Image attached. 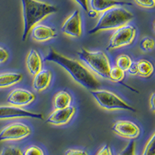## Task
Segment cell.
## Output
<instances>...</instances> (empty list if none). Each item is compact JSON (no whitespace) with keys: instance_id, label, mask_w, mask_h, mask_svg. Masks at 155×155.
Masks as SVG:
<instances>
[{"instance_id":"1","label":"cell","mask_w":155,"mask_h":155,"mask_svg":"<svg viewBox=\"0 0 155 155\" xmlns=\"http://www.w3.org/2000/svg\"><path fill=\"white\" fill-rule=\"evenodd\" d=\"M44 61L60 65L70 74L74 81L85 88L92 91L99 89L100 87L99 80L81 62L58 53L53 48L49 50L48 54L44 57Z\"/></svg>"},{"instance_id":"2","label":"cell","mask_w":155,"mask_h":155,"mask_svg":"<svg viewBox=\"0 0 155 155\" xmlns=\"http://www.w3.org/2000/svg\"><path fill=\"white\" fill-rule=\"evenodd\" d=\"M23 16L22 41H26L31 29L44 18L58 12L55 5L38 0H21Z\"/></svg>"},{"instance_id":"3","label":"cell","mask_w":155,"mask_h":155,"mask_svg":"<svg viewBox=\"0 0 155 155\" xmlns=\"http://www.w3.org/2000/svg\"><path fill=\"white\" fill-rule=\"evenodd\" d=\"M134 18L132 12L122 6H114L102 12L95 27L88 31L89 34H95L103 30L117 29L127 24Z\"/></svg>"},{"instance_id":"4","label":"cell","mask_w":155,"mask_h":155,"mask_svg":"<svg viewBox=\"0 0 155 155\" xmlns=\"http://www.w3.org/2000/svg\"><path fill=\"white\" fill-rule=\"evenodd\" d=\"M77 54L80 60L93 72L105 79H109V74L111 64L107 55L103 51H90L81 48V51H78Z\"/></svg>"},{"instance_id":"5","label":"cell","mask_w":155,"mask_h":155,"mask_svg":"<svg viewBox=\"0 0 155 155\" xmlns=\"http://www.w3.org/2000/svg\"><path fill=\"white\" fill-rule=\"evenodd\" d=\"M95 100L98 102L100 107L107 110L115 109H124L129 111L136 112V109L133 106L127 104L125 101L116 95L113 92L103 89H96L90 91Z\"/></svg>"},{"instance_id":"6","label":"cell","mask_w":155,"mask_h":155,"mask_svg":"<svg viewBox=\"0 0 155 155\" xmlns=\"http://www.w3.org/2000/svg\"><path fill=\"white\" fill-rule=\"evenodd\" d=\"M137 35V29L130 24H125L114 31L109 40L106 47L107 51L117 49L130 45Z\"/></svg>"},{"instance_id":"7","label":"cell","mask_w":155,"mask_h":155,"mask_svg":"<svg viewBox=\"0 0 155 155\" xmlns=\"http://www.w3.org/2000/svg\"><path fill=\"white\" fill-rule=\"evenodd\" d=\"M31 134L30 127L23 123H13L0 131V142L20 140Z\"/></svg>"},{"instance_id":"8","label":"cell","mask_w":155,"mask_h":155,"mask_svg":"<svg viewBox=\"0 0 155 155\" xmlns=\"http://www.w3.org/2000/svg\"><path fill=\"white\" fill-rule=\"evenodd\" d=\"M15 118H33L44 120L42 113L27 111L14 106H0V120Z\"/></svg>"},{"instance_id":"9","label":"cell","mask_w":155,"mask_h":155,"mask_svg":"<svg viewBox=\"0 0 155 155\" xmlns=\"http://www.w3.org/2000/svg\"><path fill=\"white\" fill-rule=\"evenodd\" d=\"M112 130L119 137L129 140L137 138L140 134L139 126L129 120H117L113 124Z\"/></svg>"},{"instance_id":"10","label":"cell","mask_w":155,"mask_h":155,"mask_svg":"<svg viewBox=\"0 0 155 155\" xmlns=\"http://www.w3.org/2000/svg\"><path fill=\"white\" fill-rule=\"evenodd\" d=\"M36 99V95L30 91L24 88H17L13 89L8 95L6 102L11 106L23 107L30 105Z\"/></svg>"},{"instance_id":"11","label":"cell","mask_w":155,"mask_h":155,"mask_svg":"<svg viewBox=\"0 0 155 155\" xmlns=\"http://www.w3.org/2000/svg\"><path fill=\"white\" fill-rule=\"evenodd\" d=\"M63 34L69 37H81L82 29H81V19L79 10H75L72 14L66 19L61 27Z\"/></svg>"},{"instance_id":"12","label":"cell","mask_w":155,"mask_h":155,"mask_svg":"<svg viewBox=\"0 0 155 155\" xmlns=\"http://www.w3.org/2000/svg\"><path fill=\"white\" fill-rule=\"evenodd\" d=\"M76 109L74 106H68L64 109H54L48 116L46 123L54 126H62L68 124L74 115L75 114Z\"/></svg>"},{"instance_id":"13","label":"cell","mask_w":155,"mask_h":155,"mask_svg":"<svg viewBox=\"0 0 155 155\" xmlns=\"http://www.w3.org/2000/svg\"><path fill=\"white\" fill-rule=\"evenodd\" d=\"M30 34L33 40L38 42H44L51 39L57 37L56 30L51 27L44 24L35 25L30 30Z\"/></svg>"},{"instance_id":"14","label":"cell","mask_w":155,"mask_h":155,"mask_svg":"<svg viewBox=\"0 0 155 155\" xmlns=\"http://www.w3.org/2000/svg\"><path fill=\"white\" fill-rule=\"evenodd\" d=\"M51 81V73L48 69H41L34 75L32 86L37 92H42L50 85Z\"/></svg>"},{"instance_id":"15","label":"cell","mask_w":155,"mask_h":155,"mask_svg":"<svg viewBox=\"0 0 155 155\" xmlns=\"http://www.w3.org/2000/svg\"><path fill=\"white\" fill-rule=\"evenodd\" d=\"M26 66L29 72L33 75H35L42 69V58L36 50H30L28 52L26 58Z\"/></svg>"},{"instance_id":"16","label":"cell","mask_w":155,"mask_h":155,"mask_svg":"<svg viewBox=\"0 0 155 155\" xmlns=\"http://www.w3.org/2000/svg\"><path fill=\"white\" fill-rule=\"evenodd\" d=\"M90 5L92 9L97 12H104L109 8L123 5H132V3L118 0H90Z\"/></svg>"},{"instance_id":"17","label":"cell","mask_w":155,"mask_h":155,"mask_svg":"<svg viewBox=\"0 0 155 155\" xmlns=\"http://www.w3.org/2000/svg\"><path fill=\"white\" fill-rule=\"evenodd\" d=\"M72 98L66 91H59L53 98V106L54 109H64L71 104Z\"/></svg>"},{"instance_id":"18","label":"cell","mask_w":155,"mask_h":155,"mask_svg":"<svg viewBox=\"0 0 155 155\" xmlns=\"http://www.w3.org/2000/svg\"><path fill=\"white\" fill-rule=\"evenodd\" d=\"M23 79V74L16 72H5L0 74V88H8L16 85Z\"/></svg>"},{"instance_id":"19","label":"cell","mask_w":155,"mask_h":155,"mask_svg":"<svg viewBox=\"0 0 155 155\" xmlns=\"http://www.w3.org/2000/svg\"><path fill=\"white\" fill-rule=\"evenodd\" d=\"M136 64L138 75L143 78H148L152 75L153 72V66L151 62L145 59H140L136 62Z\"/></svg>"},{"instance_id":"20","label":"cell","mask_w":155,"mask_h":155,"mask_svg":"<svg viewBox=\"0 0 155 155\" xmlns=\"http://www.w3.org/2000/svg\"><path fill=\"white\" fill-rule=\"evenodd\" d=\"M115 63H116V66L124 71H127L129 68L130 67L131 64L133 63L132 59L130 56L127 54H120L119 55L115 60Z\"/></svg>"},{"instance_id":"21","label":"cell","mask_w":155,"mask_h":155,"mask_svg":"<svg viewBox=\"0 0 155 155\" xmlns=\"http://www.w3.org/2000/svg\"><path fill=\"white\" fill-rule=\"evenodd\" d=\"M109 79L116 82H120L125 77V72L116 66L111 67L109 74Z\"/></svg>"},{"instance_id":"22","label":"cell","mask_w":155,"mask_h":155,"mask_svg":"<svg viewBox=\"0 0 155 155\" xmlns=\"http://www.w3.org/2000/svg\"><path fill=\"white\" fill-rule=\"evenodd\" d=\"M154 140H155V134H153L151 135V137L149 138L147 142L142 155H155Z\"/></svg>"},{"instance_id":"23","label":"cell","mask_w":155,"mask_h":155,"mask_svg":"<svg viewBox=\"0 0 155 155\" xmlns=\"http://www.w3.org/2000/svg\"><path fill=\"white\" fill-rule=\"evenodd\" d=\"M140 48L142 51H150L153 49L154 48V41L153 39L150 38V37H145L141 41L140 44Z\"/></svg>"},{"instance_id":"24","label":"cell","mask_w":155,"mask_h":155,"mask_svg":"<svg viewBox=\"0 0 155 155\" xmlns=\"http://www.w3.org/2000/svg\"><path fill=\"white\" fill-rule=\"evenodd\" d=\"M0 155H23V152L16 147L8 146L2 149Z\"/></svg>"},{"instance_id":"25","label":"cell","mask_w":155,"mask_h":155,"mask_svg":"<svg viewBox=\"0 0 155 155\" xmlns=\"http://www.w3.org/2000/svg\"><path fill=\"white\" fill-rule=\"evenodd\" d=\"M135 141L132 140L127 143V146L120 151V153L118 155H134L135 153Z\"/></svg>"},{"instance_id":"26","label":"cell","mask_w":155,"mask_h":155,"mask_svg":"<svg viewBox=\"0 0 155 155\" xmlns=\"http://www.w3.org/2000/svg\"><path fill=\"white\" fill-rule=\"evenodd\" d=\"M23 155H44V153L41 148L35 145H32L24 150Z\"/></svg>"},{"instance_id":"27","label":"cell","mask_w":155,"mask_h":155,"mask_svg":"<svg viewBox=\"0 0 155 155\" xmlns=\"http://www.w3.org/2000/svg\"><path fill=\"white\" fill-rule=\"evenodd\" d=\"M138 5L146 9H152L154 7L155 0H134Z\"/></svg>"},{"instance_id":"28","label":"cell","mask_w":155,"mask_h":155,"mask_svg":"<svg viewBox=\"0 0 155 155\" xmlns=\"http://www.w3.org/2000/svg\"><path fill=\"white\" fill-rule=\"evenodd\" d=\"M64 155H88L85 150L80 149H69L66 150Z\"/></svg>"},{"instance_id":"29","label":"cell","mask_w":155,"mask_h":155,"mask_svg":"<svg viewBox=\"0 0 155 155\" xmlns=\"http://www.w3.org/2000/svg\"><path fill=\"white\" fill-rule=\"evenodd\" d=\"M9 54L5 48L0 47V64H2L7 61Z\"/></svg>"},{"instance_id":"30","label":"cell","mask_w":155,"mask_h":155,"mask_svg":"<svg viewBox=\"0 0 155 155\" xmlns=\"http://www.w3.org/2000/svg\"><path fill=\"white\" fill-rule=\"evenodd\" d=\"M96 155H113V153H112L111 148L108 145H105L98 151Z\"/></svg>"},{"instance_id":"31","label":"cell","mask_w":155,"mask_h":155,"mask_svg":"<svg viewBox=\"0 0 155 155\" xmlns=\"http://www.w3.org/2000/svg\"><path fill=\"white\" fill-rule=\"evenodd\" d=\"M74 1L77 2L82 8L83 10H85V12H88L89 10V9H88V0H74Z\"/></svg>"},{"instance_id":"32","label":"cell","mask_w":155,"mask_h":155,"mask_svg":"<svg viewBox=\"0 0 155 155\" xmlns=\"http://www.w3.org/2000/svg\"><path fill=\"white\" fill-rule=\"evenodd\" d=\"M127 71L129 72V74H133V75L137 74V64H136V62H133V63L131 64L130 67L129 68Z\"/></svg>"},{"instance_id":"33","label":"cell","mask_w":155,"mask_h":155,"mask_svg":"<svg viewBox=\"0 0 155 155\" xmlns=\"http://www.w3.org/2000/svg\"><path fill=\"white\" fill-rule=\"evenodd\" d=\"M154 99H155V94L152 93L151 95H150V99H149V103H150V109H151V110L153 112H154V110H155Z\"/></svg>"},{"instance_id":"34","label":"cell","mask_w":155,"mask_h":155,"mask_svg":"<svg viewBox=\"0 0 155 155\" xmlns=\"http://www.w3.org/2000/svg\"><path fill=\"white\" fill-rule=\"evenodd\" d=\"M87 12H88V15L90 18H95L97 16H98V12L95 10H94V9H90V10H88Z\"/></svg>"},{"instance_id":"35","label":"cell","mask_w":155,"mask_h":155,"mask_svg":"<svg viewBox=\"0 0 155 155\" xmlns=\"http://www.w3.org/2000/svg\"><path fill=\"white\" fill-rule=\"evenodd\" d=\"M134 155H136V154H135V153H134Z\"/></svg>"}]
</instances>
